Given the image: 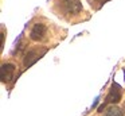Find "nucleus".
I'll return each mask as SVG.
<instances>
[{"label": "nucleus", "mask_w": 125, "mask_h": 116, "mask_svg": "<svg viewBox=\"0 0 125 116\" xmlns=\"http://www.w3.org/2000/svg\"><path fill=\"white\" fill-rule=\"evenodd\" d=\"M122 97V92H121V88H120V85H117V84H113L110 88V90H109L108 96H106L105 101H104V104L100 107V109H98V112H104V107H105L106 104H116V103H118L120 100H121Z\"/></svg>", "instance_id": "obj_1"}, {"label": "nucleus", "mask_w": 125, "mask_h": 116, "mask_svg": "<svg viewBox=\"0 0 125 116\" xmlns=\"http://www.w3.org/2000/svg\"><path fill=\"white\" fill-rule=\"evenodd\" d=\"M46 32H47V27L43 23H36L32 26V28L30 31V38L32 40H35V42H39V40H42L44 38Z\"/></svg>", "instance_id": "obj_2"}, {"label": "nucleus", "mask_w": 125, "mask_h": 116, "mask_svg": "<svg viewBox=\"0 0 125 116\" xmlns=\"http://www.w3.org/2000/svg\"><path fill=\"white\" fill-rule=\"evenodd\" d=\"M15 69L16 67H15L14 64H3L1 65V73H0L1 82H8V81H11V78L14 77Z\"/></svg>", "instance_id": "obj_3"}, {"label": "nucleus", "mask_w": 125, "mask_h": 116, "mask_svg": "<svg viewBox=\"0 0 125 116\" xmlns=\"http://www.w3.org/2000/svg\"><path fill=\"white\" fill-rule=\"evenodd\" d=\"M43 53H44V51H43ZM43 53H39L38 49H32V50H30L27 53V55H26V58H24V66L28 67V66H31L32 64H35V62L41 58V55Z\"/></svg>", "instance_id": "obj_4"}, {"label": "nucleus", "mask_w": 125, "mask_h": 116, "mask_svg": "<svg viewBox=\"0 0 125 116\" xmlns=\"http://www.w3.org/2000/svg\"><path fill=\"white\" fill-rule=\"evenodd\" d=\"M63 5L70 13H78L82 10V5L79 0H63Z\"/></svg>", "instance_id": "obj_5"}, {"label": "nucleus", "mask_w": 125, "mask_h": 116, "mask_svg": "<svg viewBox=\"0 0 125 116\" xmlns=\"http://www.w3.org/2000/svg\"><path fill=\"white\" fill-rule=\"evenodd\" d=\"M104 116H124V113H122V111L118 107L110 105V107H108V108L105 109Z\"/></svg>", "instance_id": "obj_6"}, {"label": "nucleus", "mask_w": 125, "mask_h": 116, "mask_svg": "<svg viewBox=\"0 0 125 116\" xmlns=\"http://www.w3.org/2000/svg\"><path fill=\"white\" fill-rule=\"evenodd\" d=\"M124 109H125V104H124Z\"/></svg>", "instance_id": "obj_7"}]
</instances>
